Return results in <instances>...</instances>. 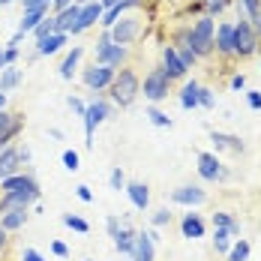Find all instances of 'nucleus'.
<instances>
[{"mask_svg":"<svg viewBox=\"0 0 261 261\" xmlns=\"http://www.w3.org/2000/svg\"><path fill=\"white\" fill-rule=\"evenodd\" d=\"M48 135H51V138H57V141H60V138H63V132L57 129V126H51V129H48Z\"/></svg>","mask_w":261,"mask_h":261,"instance_id":"bf43d9fd","label":"nucleus"},{"mask_svg":"<svg viewBox=\"0 0 261 261\" xmlns=\"http://www.w3.org/2000/svg\"><path fill=\"white\" fill-rule=\"evenodd\" d=\"M105 228H108V237L114 240V237L120 234V228H123V225H120V219H117V216H108V219H105Z\"/></svg>","mask_w":261,"mask_h":261,"instance_id":"c03bdc74","label":"nucleus"},{"mask_svg":"<svg viewBox=\"0 0 261 261\" xmlns=\"http://www.w3.org/2000/svg\"><path fill=\"white\" fill-rule=\"evenodd\" d=\"M48 15V6H36V9H27L24 15H21V21H18V33H33L39 21Z\"/></svg>","mask_w":261,"mask_h":261,"instance_id":"bb28decb","label":"nucleus"},{"mask_svg":"<svg viewBox=\"0 0 261 261\" xmlns=\"http://www.w3.org/2000/svg\"><path fill=\"white\" fill-rule=\"evenodd\" d=\"M21 39H24V33H18V30H15V36L6 42V48H18V45H21Z\"/></svg>","mask_w":261,"mask_h":261,"instance_id":"6e6d98bb","label":"nucleus"},{"mask_svg":"<svg viewBox=\"0 0 261 261\" xmlns=\"http://www.w3.org/2000/svg\"><path fill=\"white\" fill-rule=\"evenodd\" d=\"M141 33H144V18H138V15H123L117 24L108 30L111 42L114 45H123V48H129L132 42H138Z\"/></svg>","mask_w":261,"mask_h":261,"instance_id":"423d86ee","label":"nucleus"},{"mask_svg":"<svg viewBox=\"0 0 261 261\" xmlns=\"http://www.w3.org/2000/svg\"><path fill=\"white\" fill-rule=\"evenodd\" d=\"M21 261H45V258H42L33 246H24V249H21Z\"/></svg>","mask_w":261,"mask_h":261,"instance_id":"09e8293b","label":"nucleus"},{"mask_svg":"<svg viewBox=\"0 0 261 261\" xmlns=\"http://www.w3.org/2000/svg\"><path fill=\"white\" fill-rule=\"evenodd\" d=\"M159 69L168 75L171 81H183L186 79V66H183V60L177 57V48L174 45H162V63H159Z\"/></svg>","mask_w":261,"mask_h":261,"instance_id":"2eb2a0df","label":"nucleus"},{"mask_svg":"<svg viewBox=\"0 0 261 261\" xmlns=\"http://www.w3.org/2000/svg\"><path fill=\"white\" fill-rule=\"evenodd\" d=\"M75 195H79L81 201H93V192H90V186H84V183L75 186Z\"/></svg>","mask_w":261,"mask_h":261,"instance_id":"3c124183","label":"nucleus"},{"mask_svg":"<svg viewBox=\"0 0 261 261\" xmlns=\"http://www.w3.org/2000/svg\"><path fill=\"white\" fill-rule=\"evenodd\" d=\"M111 117V105L105 102L102 96H96L93 102H87V111H84V144L87 147H93V132H96V126L99 123H105Z\"/></svg>","mask_w":261,"mask_h":261,"instance_id":"0eeeda50","label":"nucleus"},{"mask_svg":"<svg viewBox=\"0 0 261 261\" xmlns=\"http://www.w3.org/2000/svg\"><path fill=\"white\" fill-rule=\"evenodd\" d=\"M213 54H219L222 60H237L234 54V21H219L213 33Z\"/></svg>","mask_w":261,"mask_h":261,"instance_id":"1a4fd4ad","label":"nucleus"},{"mask_svg":"<svg viewBox=\"0 0 261 261\" xmlns=\"http://www.w3.org/2000/svg\"><path fill=\"white\" fill-rule=\"evenodd\" d=\"M210 222H213V228H225V231L234 237V240H240V237H243V231H240V219H237L234 213H228V210H213Z\"/></svg>","mask_w":261,"mask_h":261,"instance_id":"412c9836","label":"nucleus"},{"mask_svg":"<svg viewBox=\"0 0 261 261\" xmlns=\"http://www.w3.org/2000/svg\"><path fill=\"white\" fill-rule=\"evenodd\" d=\"M9 66V57H6V48H0V72Z\"/></svg>","mask_w":261,"mask_h":261,"instance_id":"4d7b16f0","label":"nucleus"},{"mask_svg":"<svg viewBox=\"0 0 261 261\" xmlns=\"http://www.w3.org/2000/svg\"><path fill=\"white\" fill-rule=\"evenodd\" d=\"M93 63L96 66H111V69H123V66H129V48L114 45L108 30H102V36L93 42Z\"/></svg>","mask_w":261,"mask_h":261,"instance_id":"20e7f679","label":"nucleus"},{"mask_svg":"<svg viewBox=\"0 0 261 261\" xmlns=\"http://www.w3.org/2000/svg\"><path fill=\"white\" fill-rule=\"evenodd\" d=\"M102 3L99 0H90V3H84L81 6V12H79V21L69 27V33L66 36H81L84 30H90V27H96L99 21H102Z\"/></svg>","mask_w":261,"mask_h":261,"instance_id":"f8f14e48","label":"nucleus"},{"mask_svg":"<svg viewBox=\"0 0 261 261\" xmlns=\"http://www.w3.org/2000/svg\"><path fill=\"white\" fill-rule=\"evenodd\" d=\"M234 3L246 12V18H249V21H255V18L261 15V0H234Z\"/></svg>","mask_w":261,"mask_h":261,"instance_id":"ea45409f","label":"nucleus"},{"mask_svg":"<svg viewBox=\"0 0 261 261\" xmlns=\"http://www.w3.org/2000/svg\"><path fill=\"white\" fill-rule=\"evenodd\" d=\"M132 261H156V243L147 237V231L135 234V255Z\"/></svg>","mask_w":261,"mask_h":261,"instance_id":"b1692460","label":"nucleus"},{"mask_svg":"<svg viewBox=\"0 0 261 261\" xmlns=\"http://www.w3.org/2000/svg\"><path fill=\"white\" fill-rule=\"evenodd\" d=\"M51 33H57V27H54V15H45V18L39 21V27L33 30V36H36V42H39V39H45V36H51Z\"/></svg>","mask_w":261,"mask_h":261,"instance_id":"4c0bfd02","label":"nucleus"},{"mask_svg":"<svg viewBox=\"0 0 261 261\" xmlns=\"http://www.w3.org/2000/svg\"><path fill=\"white\" fill-rule=\"evenodd\" d=\"M84 261H93V258H84Z\"/></svg>","mask_w":261,"mask_h":261,"instance_id":"338daca9","label":"nucleus"},{"mask_svg":"<svg viewBox=\"0 0 261 261\" xmlns=\"http://www.w3.org/2000/svg\"><path fill=\"white\" fill-rule=\"evenodd\" d=\"M198 6H204V15H219V12H225L228 6H231V0H198Z\"/></svg>","mask_w":261,"mask_h":261,"instance_id":"c9c22d12","label":"nucleus"},{"mask_svg":"<svg viewBox=\"0 0 261 261\" xmlns=\"http://www.w3.org/2000/svg\"><path fill=\"white\" fill-rule=\"evenodd\" d=\"M213 33H216V21L210 15L195 18L189 27H183V42L195 51V57H210L213 54Z\"/></svg>","mask_w":261,"mask_h":261,"instance_id":"f257e3e1","label":"nucleus"},{"mask_svg":"<svg viewBox=\"0 0 261 261\" xmlns=\"http://www.w3.org/2000/svg\"><path fill=\"white\" fill-rule=\"evenodd\" d=\"M150 222H153V228H165V225L171 222V213H168V207H159V210H153Z\"/></svg>","mask_w":261,"mask_h":261,"instance_id":"37998d69","label":"nucleus"},{"mask_svg":"<svg viewBox=\"0 0 261 261\" xmlns=\"http://www.w3.org/2000/svg\"><path fill=\"white\" fill-rule=\"evenodd\" d=\"M72 3H75V0H54V3H51L54 15H57V12H63V9H66V6H72Z\"/></svg>","mask_w":261,"mask_h":261,"instance_id":"864d4df0","label":"nucleus"},{"mask_svg":"<svg viewBox=\"0 0 261 261\" xmlns=\"http://www.w3.org/2000/svg\"><path fill=\"white\" fill-rule=\"evenodd\" d=\"M228 84H231V90H246V75H243V72H237V75H231Z\"/></svg>","mask_w":261,"mask_h":261,"instance_id":"8fccbe9b","label":"nucleus"},{"mask_svg":"<svg viewBox=\"0 0 261 261\" xmlns=\"http://www.w3.org/2000/svg\"><path fill=\"white\" fill-rule=\"evenodd\" d=\"M198 90H201V84L192 79V81H186L180 87V93H177V99H180V108L183 111H195L198 108Z\"/></svg>","mask_w":261,"mask_h":261,"instance_id":"a878e982","label":"nucleus"},{"mask_svg":"<svg viewBox=\"0 0 261 261\" xmlns=\"http://www.w3.org/2000/svg\"><path fill=\"white\" fill-rule=\"evenodd\" d=\"M198 177L204 183H225L228 180V168L219 162L216 153L201 150V153H198Z\"/></svg>","mask_w":261,"mask_h":261,"instance_id":"6e6552de","label":"nucleus"},{"mask_svg":"<svg viewBox=\"0 0 261 261\" xmlns=\"http://www.w3.org/2000/svg\"><path fill=\"white\" fill-rule=\"evenodd\" d=\"M27 189H39L36 177H33V174H27V171H18V174H12V177L0 180V195H9V192H27Z\"/></svg>","mask_w":261,"mask_h":261,"instance_id":"a211bd4d","label":"nucleus"},{"mask_svg":"<svg viewBox=\"0 0 261 261\" xmlns=\"http://www.w3.org/2000/svg\"><path fill=\"white\" fill-rule=\"evenodd\" d=\"M18 156H21V165H30L33 153H30V147H27V144H21V147H18Z\"/></svg>","mask_w":261,"mask_h":261,"instance_id":"603ef678","label":"nucleus"},{"mask_svg":"<svg viewBox=\"0 0 261 261\" xmlns=\"http://www.w3.org/2000/svg\"><path fill=\"white\" fill-rule=\"evenodd\" d=\"M198 108H216V96H213V90L201 84V90H198Z\"/></svg>","mask_w":261,"mask_h":261,"instance_id":"79ce46f5","label":"nucleus"},{"mask_svg":"<svg viewBox=\"0 0 261 261\" xmlns=\"http://www.w3.org/2000/svg\"><path fill=\"white\" fill-rule=\"evenodd\" d=\"M79 12H81L79 3H72V6H66L63 12H57V15H54V27H57V33H69V27L79 21Z\"/></svg>","mask_w":261,"mask_h":261,"instance_id":"cd10ccee","label":"nucleus"},{"mask_svg":"<svg viewBox=\"0 0 261 261\" xmlns=\"http://www.w3.org/2000/svg\"><path fill=\"white\" fill-rule=\"evenodd\" d=\"M174 48H177V57L183 60V66H186V69H195V63H198V57H195V51H192V48H189L186 42H177Z\"/></svg>","mask_w":261,"mask_h":261,"instance_id":"e433bc0d","label":"nucleus"},{"mask_svg":"<svg viewBox=\"0 0 261 261\" xmlns=\"http://www.w3.org/2000/svg\"><path fill=\"white\" fill-rule=\"evenodd\" d=\"M24 129V117L12 114V111H0V150L9 147Z\"/></svg>","mask_w":261,"mask_h":261,"instance_id":"ddd939ff","label":"nucleus"},{"mask_svg":"<svg viewBox=\"0 0 261 261\" xmlns=\"http://www.w3.org/2000/svg\"><path fill=\"white\" fill-rule=\"evenodd\" d=\"M126 3H129V9H132V6H138V3H141V0H126Z\"/></svg>","mask_w":261,"mask_h":261,"instance_id":"e2e57ef3","label":"nucleus"},{"mask_svg":"<svg viewBox=\"0 0 261 261\" xmlns=\"http://www.w3.org/2000/svg\"><path fill=\"white\" fill-rule=\"evenodd\" d=\"M210 141H213V150H216V153H222V150H234V153H243V150H246L243 138H237V135H228V132L210 129Z\"/></svg>","mask_w":261,"mask_h":261,"instance_id":"aec40b11","label":"nucleus"},{"mask_svg":"<svg viewBox=\"0 0 261 261\" xmlns=\"http://www.w3.org/2000/svg\"><path fill=\"white\" fill-rule=\"evenodd\" d=\"M171 87H174V81L168 79L159 66H153L144 79H141V93H144V99L150 105H159L168 99V93H171Z\"/></svg>","mask_w":261,"mask_h":261,"instance_id":"39448f33","label":"nucleus"},{"mask_svg":"<svg viewBox=\"0 0 261 261\" xmlns=\"http://www.w3.org/2000/svg\"><path fill=\"white\" fill-rule=\"evenodd\" d=\"M24 81V72L12 63V66H6L3 72H0V93H9V90H15L18 84Z\"/></svg>","mask_w":261,"mask_h":261,"instance_id":"c85d7f7f","label":"nucleus"},{"mask_svg":"<svg viewBox=\"0 0 261 261\" xmlns=\"http://www.w3.org/2000/svg\"><path fill=\"white\" fill-rule=\"evenodd\" d=\"M42 189H27V192H9V195H0V213L6 210H30L39 201Z\"/></svg>","mask_w":261,"mask_h":261,"instance_id":"4468645a","label":"nucleus"},{"mask_svg":"<svg viewBox=\"0 0 261 261\" xmlns=\"http://www.w3.org/2000/svg\"><path fill=\"white\" fill-rule=\"evenodd\" d=\"M18 171H24L21 156H18V144H9V147L0 150V180H6V177H12Z\"/></svg>","mask_w":261,"mask_h":261,"instance_id":"f3484780","label":"nucleus"},{"mask_svg":"<svg viewBox=\"0 0 261 261\" xmlns=\"http://www.w3.org/2000/svg\"><path fill=\"white\" fill-rule=\"evenodd\" d=\"M102 3V9H111V6H117V3H123V0H99Z\"/></svg>","mask_w":261,"mask_h":261,"instance_id":"13d9d810","label":"nucleus"},{"mask_svg":"<svg viewBox=\"0 0 261 261\" xmlns=\"http://www.w3.org/2000/svg\"><path fill=\"white\" fill-rule=\"evenodd\" d=\"M60 222H63L66 228H72V231H79V234H87V231H90V225H87V219H81L79 213H63V216H60Z\"/></svg>","mask_w":261,"mask_h":261,"instance_id":"72a5a7b5","label":"nucleus"},{"mask_svg":"<svg viewBox=\"0 0 261 261\" xmlns=\"http://www.w3.org/2000/svg\"><path fill=\"white\" fill-rule=\"evenodd\" d=\"M51 252L57 258H69V246H66L63 240H51Z\"/></svg>","mask_w":261,"mask_h":261,"instance_id":"a18cd8bd","label":"nucleus"},{"mask_svg":"<svg viewBox=\"0 0 261 261\" xmlns=\"http://www.w3.org/2000/svg\"><path fill=\"white\" fill-rule=\"evenodd\" d=\"M171 204H180V207H201V204H207V189H201V186H195V183H183L177 189H171Z\"/></svg>","mask_w":261,"mask_h":261,"instance_id":"9d476101","label":"nucleus"},{"mask_svg":"<svg viewBox=\"0 0 261 261\" xmlns=\"http://www.w3.org/2000/svg\"><path fill=\"white\" fill-rule=\"evenodd\" d=\"M258 51H261L258 33H255L252 21L246 18V12L237 6V21H234V54H237V60H249V57H255Z\"/></svg>","mask_w":261,"mask_h":261,"instance_id":"7ed1b4c3","label":"nucleus"},{"mask_svg":"<svg viewBox=\"0 0 261 261\" xmlns=\"http://www.w3.org/2000/svg\"><path fill=\"white\" fill-rule=\"evenodd\" d=\"M108 186L114 189V192H123L126 189V174H123V168L117 165V168H111V174H108Z\"/></svg>","mask_w":261,"mask_h":261,"instance_id":"58836bf2","label":"nucleus"},{"mask_svg":"<svg viewBox=\"0 0 261 261\" xmlns=\"http://www.w3.org/2000/svg\"><path fill=\"white\" fill-rule=\"evenodd\" d=\"M108 93H111L114 105H120V108H129V105L135 102L138 96H141V75H138L132 66L117 69V75H114V81H111Z\"/></svg>","mask_w":261,"mask_h":261,"instance_id":"f03ea898","label":"nucleus"},{"mask_svg":"<svg viewBox=\"0 0 261 261\" xmlns=\"http://www.w3.org/2000/svg\"><path fill=\"white\" fill-rule=\"evenodd\" d=\"M147 120H150L153 126H159V129H171V123H174L165 111H159L156 105H150V108H147Z\"/></svg>","mask_w":261,"mask_h":261,"instance_id":"f704fd0d","label":"nucleus"},{"mask_svg":"<svg viewBox=\"0 0 261 261\" xmlns=\"http://www.w3.org/2000/svg\"><path fill=\"white\" fill-rule=\"evenodd\" d=\"M0 111H6V93H0Z\"/></svg>","mask_w":261,"mask_h":261,"instance_id":"680f3d73","label":"nucleus"},{"mask_svg":"<svg viewBox=\"0 0 261 261\" xmlns=\"http://www.w3.org/2000/svg\"><path fill=\"white\" fill-rule=\"evenodd\" d=\"M9 240H12V237H9V231H3V228H0V255L9 249Z\"/></svg>","mask_w":261,"mask_h":261,"instance_id":"5fc2aeb1","label":"nucleus"},{"mask_svg":"<svg viewBox=\"0 0 261 261\" xmlns=\"http://www.w3.org/2000/svg\"><path fill=\"white\" fill-rule=\"evenodd\" d=\"M75 3H79V6H84V3H90V0H75Z\"/></svg>","mask_w":261,"mask_h":261,"instance_id":"69168bd1","label":"nucleus"},{"mask_svg":"<svg viewBox=\"0 0 261 261\" xmlns=\"http://www.w3.org/2000/svg\"><path fill=\"white\" fill-rule=\"evenodd\" d=\"M60 162H63V168H66V171H79V168H81V156H79V150H63Z\"/></svg>","mask_w":261,"mask_h":261,"instance_id":"a19ab883","label":"nucleus"},{"mask_svg":"<svg viewBox=\"0 0 261 261\" xmlns=\"http://www.w3.org/2000/svg\"><path fill=\"white\" fill-rule=\"evenodd\" d=\"M249 252H252V243H249L246 237H240V240L231 243V249H228L225 261H249Z\"/></svg>","mask_w":261,"mask_h":261,"instance_id":"7c9ffc66","label":"nucleus"},{"mask_svg":"<svg viewBox=\"0 0 261 261\" xmlns=\"http://www.w3.org/2000/svg\"><path fill=\"white\" fill-rule=\"evenodd\" d=\"M117 75V69H111V66H87L84 72H81V81H84V87L87 90H93V93H102L111 87V81Z\"/></svg>","mask_w":261,"mask_h":261,"instance_id":"9b49d317","label":"nucleus"},{"mask_svg":"<svg viewBox=\"0 0 261 261\" xmlns=\"http://www.w3.org/2000/svg\"><path fill=\"white\" fill-rule=\"evenodd\" d=\"M135 234H138V231H132L129 225H123V228H120V234L114 237V246H117V252H120V255H135Z\"/></svg>","mask_w":261,"mask_h":261,"instance_id":"c756f323","label":"nucleus"},{"mask_svg":"<svg viewBox=\"0 0 261 261\" xmlns=\"http://www.w3.org/2000/svg\"><path fill=\"white\" fill-rule=\"evenodd\" d=\"M66 33H51V36H45V39H39L36 42V57H51V54H57L63 45H66Z\"/></svg>","mask_w":261,"mask_h":261,"instance_id":"393cba45","label":"nucleus"},{"mask_svg":"<svg viewBox=\"0 0 261 261\" xmlns=\"http://www.w3.org/2000/svg\"><path fill=\"white\" fill-rule=\"evenodd\" d=\"M252 27H255V33H258V39H261V15L255 18V21H252Z\"/></svg>","mask_w":261,"mask_h":261,"instance_id":"052dcab7","label":"nucleus"},{"mask_svg":"<svg viewBox=\"0 0 261 261\" xmlns=\"http://www.w3.org/2000/svg\"><path fill=\"white\" fill-rule=\"evenodd\" d=\"M81 57H84V48L81 45H72V51H66V57L60 60V66H57V75L63 81H72L75 79V69H79Z\"/></svg>","mask_w":261,"mask_h":261,"instance_id":"4be33fe9","label":"nucleus"},{"mask_svg":"<svg viewBox=\"0 0 261 261\" xmlns=\"http://www.w3.org/2000/svg\"><path fill=\"white\" fill-rule=\"evenodd\" d=\"M0 261H3V255H0Z\"/></svg>","mask_w":261,"mask_h":261,"instance_id":"774afa93","label":"nucleus"},{"mask_svg":"<svg viewBox=\"0 0 261 261\" xmlns=\"http://www.w3.org/2000/svg\"><path fill=\"white\" fill-rule=\"evenodd\" d=\"M126 195H129V201H132V207L135 210H144L150 207V189H147V183H141V180H126V189H123Z\"/></svg>","mask_w":261,"mask_h":261,"instance_id":"6ab92c4d","label":"nucleus"},{"mask_svg":"<svg viewBox=\"0 0 261 261\" xmlns=\"http://www.w3.org/2000/svg\"><path fill=\"white\" fill-rule=\"evenodd\" d=\"M66 105H69L72 111H79L81 117H84V111H87V102H81L79 96H69V99H66Z\"/></svg>","mask_w":261,"mask_h":261,"instance_id":"de8ad7c7","label":"nucleus"},{"mask_svg":"<svg viewBox=\"0 0 261 261\" xmlns=\"http://www.w3.org/2000/svg\"><path fill=\"white\" fill-rule=\"evenodd\" d=\"M204 231H207V225H204V216H201V213L189 210V213L180 216V234L186 237V240H201Z\"/></svg>","mask_w":261,"mask_h":261,"instance_id":"dca6fc26","label":"nucleus"},{"mask_svg":"<svg viewBox=\"0 0 261 261\" xmlns=\"http://www.w3.org/2000/svg\"><path fill=\"white\" fill-rule=\"evenodd\" d=\"M231 243H234V237L228 234L225 228H213V252H219V255H228Z\"/></svg>","mask_w":261,"mask_h":261,"instance_id":"473e14b6","label":"nucleus"},{"mask_svg":"<svg viewBox=\"0 0 261 261\" xmlns=\"http://www.w3.org/2000/svg\"><path fill=\"white\" fill-rule=\"evenodd\" d=\"M126 9H129V3H126V0H123V3H117V6H111V9H105V12H102V21H99V24H102V30H111V27L123 18V12H126Z\"/></svg>","mask_w":261,"mask_h":261,"instance_id":"2f4dec72","label":"nucleus"},{"mask_svg":"<svg viewBox=\"0 0 261 261\" xmlns=\"http://www.w3.org/2000/svg\"><path fill=\"white\" fill-rule=\"evenodd\" d=\"M9 3H12V0H0V6H9Z\"/></svg>","mask_w":261,"mask_h":261,"instance_id":"0e129e2a","label":"nucleus"},{"mask_svg":"<svg viewBox=\"0 0 261 261\" xmlns=\"http://www.w3.org/2000/svg\"><path fill=\"white\" fill-rule=\"evenodd\" d=\"M27 216H30V210H6V213H0V228L15 234L27 225Z\"/></svg>","mask_w":261,"mask_h":261,"instance_id":"5701e85b","label":"nucleus"},{"mask_svg":"<svg viewBox=\"0 0 261 261\" xmlns=\"http://www.w3.org/2000/svg\"><path fill=\"white\" fill-rule=\"evenodd\" d=\"M246 102L252 111H261V90H246Z\"/></svg>","mask_w":261,"mask_h":261,"instance_id":"49530a36","label":"nucleus"}]
</instances>
